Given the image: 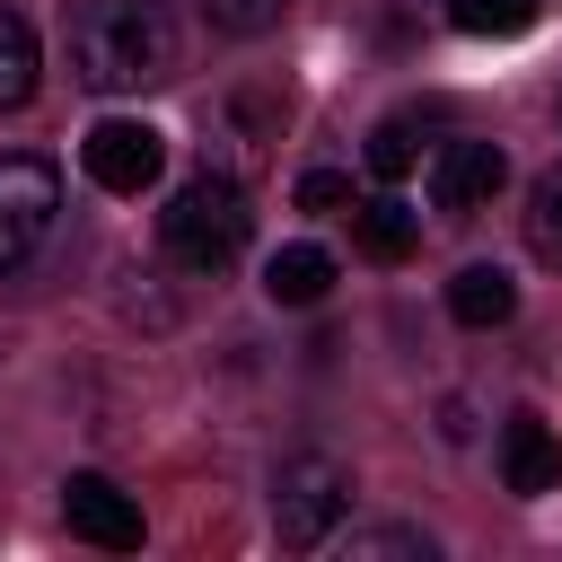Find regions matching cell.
Listing matches in <instances>:
<instances>
[{"label":"cell","mask_w":562,"mask_h":562,"mask_svg":"<svg viewBox=\"0 0 562 562\" xmlns=\"http://www.w3.org/2000/svg\"><path fill=\"white\" fill-rule=\"evenodd\" d=\"M70 70L97 97H140L176 79V18L158 0H88L70 18Z\"/></svg>","instance_id":"1"},{"label":"cell","mask_w":562,"mask_h":562,"mask_svg":"<svg viewBox=\"0 0 562 562\" xmlns=\"http://www.w3.org/2000/svg\"><path fill=\"white\" fill-rule=\"evenodd\" d=\"M246 228H255V211H246V184L228 176V167H211V176H193L167 211H158V246H167V263L176 272H228L237 255H246Z\"/></svg>","instance_id":"2"},{"label":"cell","mask_w":562,"mask_h":562,"mask_svg":"<svg viewBox=\"0 0 562 562\" xmlns=\"http://www.w3.org/2000/svg\"><path fill=\"white\" fill-rule=\"evenodd\" d=\"M342 518H351V465L316 457V448L281 457V474H272V536L290 553H316V544H334Z\"/></svg>","instance_id":"3"},{"label":"cell","mask_w":562,"mask_h":562,"mask_svg":"<svg viewBox=\"0 0 562 562\" xmlns=\"http://www.w3.org/2000/svg\"><path fill=\"white\" fill-rule=\"evenodd\" d=\"M53 211H61V176H53V158L9 149V158H0V272H18V263L35 255V237L53 228Z\"/></svg>","instance_id":"4"},{"label":"cell","mask_w":562,"mask_h":562,"mask_svg":"<svg viewBox=\"0 0 562 562\" xmlns=\"http://www.w3.org/2000/svg\"><path fill=\"white\" fill-rule=\"evenodd\" d=\"M79 167H88L105 193H149L158 167H167V140H158L149 123H132V114H105V123L79 140Z\"/></svg>","instance_id":"5"},{"label":"cell","mask_w":562,"mask_h":562,"mask_svg":"<svg viewBox=\"0 0 562 562\" xmlns=\"http://www.w3.org/2000/svg\"><path fill=\"white\" fill-rule=\"evenodd\" d=\"M509 184V158H501V140H448L439 158H430V202L448 211V220H474V211H492V193Z\"/></svg>","instance_id":"6"},{"label":"cell","mask_w":562,"mask_h":562,"mask_svg":"<svg viewBox=\"0 0 562 562\" xmlns=\"http://www.w3.org/2000/svg\"><path fill=\"white\" fill-rule=\"evenodd\" d=\"M61 518H70V536H88L105 553H132L140 544V501L123 483H105V474H70L61 483Z\"/></svg>","instance_id":"7"},{"label":"cell","mask_w":562,"mask_h":562,"mask_svg":"<svg viewBox=\"0 0 562 562\" xmlns=\"http://www.w3.org/2000/svg\"><path fill=\"white\" fill-rule=\"evenodd\" d=\"M501 483L527 492V501L562 483V439L544 430V413H509L501 422Z\"/></svg>","instance_id":"8"},{"label":"cell","mask_w":562,"mask_h":562,"mask_svg":"<svg viewBox=\"0 0 562 562\" xmlns=\"http://www.w3.org/2000/svg\"><path fill=\"white\" fill-rule=\"evenodd\" d=\"M448 316H457V325H509V316H518V281H509L501 263H465V272L448 281Z\"/></svg>","instance_id":"9"},{"label":"cell","mask_w":562,"mask_h":562,"mask_svg":"<svg viewBox=\"0 0 562 562\" xmlns=\"http://www.w3.org/2000/svg\"><path fill=\"white\" fill-rule=\"evenodd\" d=\"M351 237H360V255H369V263H404V255H413V237H422V220H413L395 193H378V202H351Z\"/></svg>","instance_id":"10"},{"label":"cell","mask_w":562,"mask_h":562,"mask_svg":"<svg viewBox=\"0 0 562 562\" xmlns=\"http://www.w3.org/2000/svg\"><path fill=\"white\" fill-rule=\"evenodd\" d=\"M263 290H272V307H316L334 290V255L325 246H281L263 263Z\"/></svg>","instance_id":"11"},{"label":"cell","mask_w":562,"mask_h":562,"mask_svg":"<svg viewBox=\"0 0 562 562\" xmlns=\"http://www.w3.org/2000/svg\"><path fill=\"white\" fill-rule=\"evenodd\" d=\"M35 70H44V53H35V26H26L18 9H0V114L35 97Z\"/></svg>","instance_id":"12"},{"label":"cell","mask_w":562,"mask_h":562,"mask_svg":"<svg viewBox=\"0 0 562 562\" xmlns=\"http://www.w3.org/2000/svg\"><path fill=\"white\" fill-rule=\"evenodd\" d=\"M527 255L562 272V167H544L527 184Z\"/></svg>","instance_id":"13"},{"label":"cell","mask_w":562,"mask_h":562,"mask_svg":"<svg viewBox=\"0 0 562 562\" xmlns=\"http://www.w3.org/2000/svg\"><path fill=\"white\" fill-rule=\"evenodd\" d=\"M334 544L351 562H430V536L422 527H334Z\"/></svg>","instance_id":"14"},{"label":"cell","mask_w":562,"mask_h":562,"mask_svg":"<svg viewBox=\"0 0 562 562\" xmlns=\"http://www.w3.org/2000/svg\"><path fill=\"white\" fill-rule=\"evenodd\" d=\"M448 18L465 35H527L536 26V0H448Z\"/></svg>","instance_id":"15"},{"label":"cell","mask_w":562,"mask_h":562,"mask_svg":"<svg viewBox=\"0 0 562 562\" xmlns=\"http://www.w3.org/2000/svg\"><path fill=\"white\" fill-rule=\"evenodd\" d=\"M369 167H378V176H386V184H395V176H413V167H422V140H413V123H404V114H386V123H378V132H369Z\"/></svg>","instance_id":"16"},{"label":"cell","mask_w":562,"mask_h":562,"mask_svg":"<svg viewBox=\"0 0 562 562\" xmlns=\"http://www.w3.org/2000/svg\"><path fill=\"white\" fill-rule=\"evenodd\" d=\"M290 202H299V211H351L360 193H351V176H334V167H307V176L290 184Z\"/></svg>","instance_id":"17"},{"label":"cell","mask_w":562,"mask_h":562,"mask_svg":"<svg viewBox=\"0 0 562 562\" xmlns=\"http://www.w3.org/2000/svg\"><path fill=\"white\" fill-rule=\"evenodd\" d=\"M202 18H211L220 35H263V26L281 18V0H202Z\"/></svg>","instance_id":"18"}]
</instances>
